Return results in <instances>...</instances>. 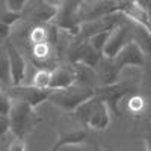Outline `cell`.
Instances as JSON below:
<instances>
[{
    "instance_id": "1",
    "label": "cell",
    "mask_w": 151,
    "mask_h": 151,
    "mask_svg": "<svg viewBox=\"0 0 151 151\" xmlns=\"http://www.w3.org/2000/svg\"><path fill=\"white\" fill-rule=\"evenodd\" d=\"M92 95H95L94 86H85V85L74 83L73 86L65 88V89H53L48 100L52 103H55L56 106L71 113Z\"/></svg>"
},
{
    "instance_id": "2",
    "label": "cell",
    "mask_w": 151,
    "mask_h": 151,
    "mask_svg": "<svg viewBox=\"0 0 151 151\" xmlns=\"http://www.w3.org/2000/svg\"><path fill=\"white\" fill-rule=\"evenodd\" d=\"M33 109V106L23 100H14V106L8 115L11 121V132L14 133V136L24 137L32 127H35L36 122H40V116Z\"/></svg>"
},
{
    "instance_id": "3",
    "label": "cell",
    "mask_w": 151,
    "mask_h": 151,
    "mask_svg": "<svg viewBox=\"0 0 151 151\" xmlns=\"http://www.w3.org/2000/svg\"><path fill=\"white\" fill-rule=\"evenodd\" d=\"M134 92H136V88L127 85L125 82H116L113 85H100L95 88V94L101 97L116 115L122 113L119 109L122 98H125L129 94H134Z\"/></svg>"
},
{
    "instance_id": "4",
    "label": "cell",
    "mask_w": 151,
    "mask_h": 151,
    "mask_svg": "<svg viewBox=\"0 0 151 151\" xmlns=\"http://www.w3.org/2000/svg\"><path fill=\"white\" fill-rule=\"evenodd\" d=\"M118 11H121L119 0H97L92 5H88L86 8L80 6L77 11V18L80 23H88L100 20Z\"/></svg>"
},
{
    "instance_id": "5",
    "label": "cell",
    "mask_w": 151,
    "mask_h": 151,
    "mask_svg": "<svg viewBox=\"0 0 151 151\" xmlns=\"http://www.w3.org/2000/svg\"><path fill=\"white\" fill-rule=\"evenodd\" d=\"M53 89L50 88H38L35 85H17V86H9L8 94L14 100H23V101L29 103L30 106L36 107L42 101L50 98Z\"/></svg>"
},
{
    "instance_id": "6",
    "label": "cell",
    "mask_w": 151,
    "mask_h": 151,
    "mask_svg": "<svg viewBox=\"0 0 151 151\" xmlns=\"http://www.w3.org/2000/svg\"><path fill=\"white\" fill-rule=\"evenodd\" d=\"M113 62L116 64V67L119 70H122L125 67H145L147 55L144 53L141 45L134 40H130L118 52V55L113 58Z\"/></svg>"
},
{
    "instance_id": "7",
    "label": "cell",
    "mask_w": 151,
    "mask_h": 151,
    "mask_svg": "<svg viewBox=\"0 0 151 151\" xmlns=\"http://www.w3.org/2000/svg\"><path fill=\"white\" fill-rule=\"evenodd\" d=\"M3 47H5V52L6 56L9 59V65H11V76H12V86H17V85H23L24 79H26V59L21 55L20 50L12 44L11 38H6L3 41Z\"/></svg>"
},
{
    "instance_id": "8",
    "label": "cell",
    "mask_w": 151,
    "mask_h": 151,
    "mask_svg": "<svg viewBox=\"0 0 151 151\" xmlns=\"http://www.w3.org/2000/svg\"><path fill=\"white\" fill-rule=\"evenodd\" d=\"M132 33V26L130 24H119L115 29L112 30L109 40L103 48V56L104 58H109V59H113L119 50L127 44L130 40H129V35Z\"/></svg>"
},
{
    "instance_id": "9",
    "label": "cell",
    "mask_w": 151,
    "mask_h": 151,
    "mask_svg": "<svg viewBox=\"0 0 151 151\" xmlns=\"http://www.w3.org/2000/svg\"><path fill=\"white\" fill-rule=\"evenodd\" d=\"M76 68L73 64L58 65L52 70V79H50V89H65L76 83Z\"/></svg>"
},
{
    "instance_id": "10",
    "label": "cell",
    "mask_w": 151,
    "mask_h": 151,
    "mask_svg": "<svg viewBox=\"0 0 151 151\" xmlns=\"http://www.w3.org/2000/svg\"><path fill=\"white\" fill-rule=\"evenodd\" d=\"M59 5H55L48 0H35V6L29 12V18L35 23H52L59 12Z\"/></svg>"
},
{
    "instance_id": "11",
    "label": "cell",
    "mask_w": 151,
    "mask_h": 151,
    "mask_svg": "<svg viewBox=\"0 0 151 151\" xmlns=\"http://www.w3.org/2000/svg\"><path fill=\"white\" fill-rule=\"evenodd\" d=\"M95 71H97V76L100 79V85H113V83L119 82L118 77H119L121 70L116 67L113 59L101 56L98 65L95 67Z\"/></svg>"
},
{
    "instance_id": "12",
    "label": "cell",
    "mask_w": 151,
    "mask_h": 151,
    "mask_svg": "<svg viewBox=\"0 0 151 151\" xmlns=\"http://www.w3.org/2000/svg\"><path fill=\"white\" fill-rule=\"evenodd\" d=\"M109 104L101 100L100 104L95 107V110L92 112L91 118L88 119L86 122V127L88 129H92V130H106L110 124V110H109Z\"/></svg>"
},
{
    "instance_id": "13",
    "label": "cell",
    "mask_w": 151,
    "mask_h": 151,
    "mask_svg": "<svg viewBox=\"0 0 151 151\" xmlns=\"http://www.w3.org/2000/svg\"><path fill=\"white\" fill-rule=\"evenodd\" d=\"M53 45L52 42H41V44H33L32 47V60L40 67V68H48L47 64L52 62L53 59ZM50 70V68H48Z\"/></svg>"
},
{
    "instance_id": "14",
    "label": "cell",
    "mask_w": 151,
    "mask_h": 151,
    "mask_svg": "<svg viewBox=\"0 0 151 151\" xmlns=\"http://www.w3.org/2000/svg\"><path fill=\"white\" fill-rule=\"evenodd\" d=\"M85 139H86V130H74L68 133L60 132L53 145V150H64L73 145H80L85 142Z\"/></svg>"
},
{
    "instance_id": "15",
    "label": "cell",
    "mask_w": 151,
    "mask_h": 151,
    "mask_svg": "<svg viewBox=\"0 0 151 151\" xmlns=\"http://www.w3.org/2000/svg\"><path fill=\"white\" fill-rule=\"evenodd\" d=\"M101 97L100 95H92L91 98H88L86 101H83L77 109H76L74 112H71V115L76 118V119H79V121H82L85 125H86V122H88V119L91 118V115H92V112L95 110V107L100 104V101H101Z\"/></svg>"
},
{
    "instance_id": "16",
    "label": "cell",
    "mask_w": 151,
    "mask_h": 151,
    "mask_svg": "<svg viewBox=\"0 0 151 151\" xmlns=\"http://www.w3.org/2000/svg\"><path fill=\"white\" fill-rule=\"evenodd\" d=\"M132 21V20H130ZM133 23V27H132V40H134L137 44L141 45V48L144 50V53L147 55V58L151 59V33L141 24H137L134 21Z\"/></svg>"
},
{
    "instance_id": "17",
    "label": "cell",
    "mask_w": 151,
    "mask_h": 151,
    "mask_svg": "<svg viewBox=\"0 0 151 151\" xmlns=\"http://www.w3.org/2000/svg\"><path fill=\"white\" fill-rule=\"evenodd\" d=\"M112 30H113V29H112ZM112 30L107 29V30L97 32V33H94L92 36L88 38V41L91 42V45H92L95 50H98V52L103 55V48H104V45H106V42H107V40H109V36H110Z\"/></svg>"
},
{
    "instance_id": "18",
    "label": "cell",
    "mask_w": 151,
    "mask_h": 151,
    "mask_svg": "<svg viewBox=\"0 0 151 151\" xmlns=\"http://www.w3.org/2000/svg\"><path fill=\"white\" fill-rule=\"evenodd\" d=\"M50 79H52V70H48V68H40L35 76H33V79H32V85L38 86V88H48L50 86Z\"/></svg>"
},
{
    "instance_id": "19",
    "label": "cell",
    "mask_w": 151,
    "mask_h": 151,
    "mask_svg": "<svg viewBox=\"0 0 151 151\" xmlns=\"http://www.w3.org/2000/svg\"><path fill=\"white\" fill-rule=\"evenodd\" d=\"M23 17V12H17V11H11L8 8L3 6L2 11V24H6V26H14V24Z\"/></svg>"
},
{
    "instance_id": "20",
    "label": "cell",
    "mask_w": 151,
    "mask_h": 151,
    "mask_svg": "<svg viewBox=\"0 0 151 151\" xmlns=\"http://www.w3.org/2000/svg\"><path fill=\"white\" fill-rule=\"evenodd\" d=\"M127 107L132 113H141L145 109V100L141 95H132L127 101Z\"/></svg>"
},
{
    "instance_id": "21",
    "label": "cell",
    "mask_w": 151,
    "mask_h": 151,
    "mask_svg": "<svg viewBox=\"0 0 151 151\" xmlns=\"http://www.w3.org/2000/svg\"><path fill=\"white\" fill-rule=\"evenodd\" d=\"M2 83H3V88H5L6 85L12 86L11 65H9V59H8V56H6V55L2 58Z\"/></svg>"
},
{
    "instance_id": "22",
    "label": "cell",
    "mask_w": 151,
    "mask_h": 151,
    "mask_svg": "<svg viewBox=\"0 0 151 151\" xmlns=\"http://www.w3.org/2000/svg\"><path fill=\"white\" fill-rule=\"evenodd\" d=\"M14 106V98L5 91H2V98H0V115H9V112Z\"/></svg>"
},
{
    "instance_id": "23",
    "label": "cell",
    "mask_w": 151,
    "mask_h": 151,
    "mask_svg": "<svg viewBox=\"0 0 151 151\" xmlns=\"http://www.w3.org/2000/svg\"><path fill=\"white\" fill-rule=\"evenodd\" d=\"M29 0H3V6L11 9V11H17V12H23L26 8Z\"/></svg>"
},
{
    "instance_id": "24",
    "label": "cell",
    "mask_w": 151,
    "mask_h": 151,
    "mask_svg": "<svg viewBox=\"0 0 151 151\" xmlns=\"http://www.w3.org/2000/svg\"><path fill=\"white\" fill-rule=\"evenodd\" d=\"M26 148L27 147H26V144H24V137H18V136H15V139L12 141L8 147L9 151H24Z\"/></svg>"
},
{
    "instance_id": "25",
    "label": "cell",
    "mask_w": 151,
    "mask_h": 151,
    "mask_svg": "<svg viewBox=\"0 0 151 151\" xmlns=\"http://www.w3.org/2000/svg\"><path fill=\"white\" fill-rule=\"evenodd\" d=\"M0 130H2V136H5L11 130V121L8 115H0Z\"/></svg>"
},
{
    "instance_id": "26",
    "label": "cell",
    "mask_w": 151,
    "mask_h": 151,
    "mask_svg": "<svg viewBox=\"0 0 151 151\" xmlns=\"http://www.w3.org/2000/svg\"><path fill=\"white\" fill-rule=\"evenodd\" d=\"M139 2V5L147 11V14L150 15V18H151V0H137Z\"/></svg>"
},
{
    "instance_id": "27",
    "label": "cell",
    "mask_w": 151,
    "mask_h": 151,
    "mask_svg": "<svg viewBox=\"0 0 151 151\" xmlns=\"http://www.w3.org/2000/svg\"><path fill=\"white\" fill-rule=\"evenodd\" d=\"M71 2H73V3L76 5V6H77V8H79V6H80V5H82L83 2H85V0H71Z\"/></svg>"
}]
</instances>
